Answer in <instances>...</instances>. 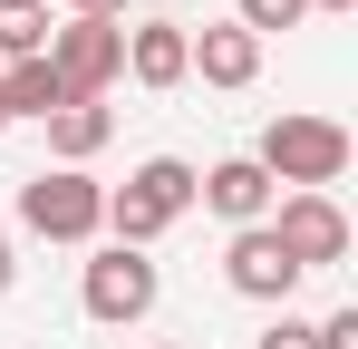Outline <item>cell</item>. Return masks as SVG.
<instances>
[{
  "instance_id": "obj_1",
  "label": "cell",
  "mask_w": 358,
  "mask_h": 349,
  "mask_svg": "<svg viewBox=\"0 0 358 349\" xmlns=\"http://www.w3.org/2000/svg\"><path fill=\"white\" fill-rule=\"evenodd\" d=\"M349 126H339V116H271V126H262V146H252V165L271 174V184H291V194H329V184H339V174H349Z\"/></svg>"
},
{
  "instance_id": "obj_2",
  "label": "cell",
  "mask_w": 358,
  "mask_h": 349,
  "mask_svg": "<svg viewBox=\"0 0 358 349\" xmlns=\"http://www.w3.org/2000/svg\"><path fill=\"white\" fill-rule=\"evenodd\" d=\"M184 214H194V165H184V156H145V165L107 194V233H117L126 252H145V242L165 224H184Z\"/></svg>"
},
{
  "instance_id": "obj_3",
  "label": "cell",
  "mask_w": 358,
  "mask_h": 349,
  "mask_svg": "<svg viewBox=\"0 0 358 349\" xmlns=\"http://www.w3.org/2000/svg\"><path fill=\"white\" fill-rule=\"evenodd\" d=\"M20 224L39 242H97L107 233V184H87L78 165H49L20 184Z\"/></svg>"
},
{
  "instance_id": "obj_4",
  "label": "cell",
  "mask_w": 358,
  "mask_h": 349,
  "mask_svg": "<svg viewBox=\"0 0 358 349\" xmlns=\"http://www.w3.org/2000/svg\"><path fill=\"white\" fill-rule=\"evenodd\" d=\"M155 291H165V272H155L145 252H126V242H107V252L87 262V282H78V301H87V320H107V330H136V320L155 310Z\"/></svg>"
},
{
  "instance_id": "obj_5",
  "label": "cell",
  "mask_w": 358,
  "mask_h": 349,
  "mask_svg": "<svg viewBox=\"0 0 358 349\" xmlns=\"http://www.w3.org/2000/svg\"><path fill=\"white\" fill-rule=\"evenodd\" d=\"M49 68H59L68 97H107L126 78V29L117 20H68V29H49Z\"/></svg>"
},
{
  "instance_id": "obj_6",
  "label": "cell",
  "mask_w": 358,
  "mask_h": 349,
  "mask_svg": "<svg viewBox=\"0 0 358 349\" xmlns=\"http://www.w3.org/2000/svg\"><path fill=\"white\" fill-rule=\"evenodd\" d=\"M271 242L291 252L300 272H329V262H349V214H339V194H281V214H271Z\"/></svg>"
},
{
  "instance_id": "obj_7",
  "label": "cell",
  "mask_w": 358,
  "mask_h": 349,
  "mask_svg": "<svg viewBox=\"0 0 358 349\" xmlns=\"http://www.w3.org/2000/svg\"><path fill=\"white\" fill-rule=\"evenodd\" d=\"M223 282H233L242 301H291V291H300V262L271 242V224H242L233 242H223Z\"/></svg>"
},
{
  "instance_id": "obj_8",
  "label": "cell",
  "mask_w": 358,
  "mask_h": 349,
  "mask_svg": "<svg viewBox=\"0 0 358 349\" xmlns=\"http://www.w3.org/2000/svg\"><path fill=\"white\" fill-rule=\"evenodd\" d=\"M126 78L136 88H184L194 78V29L184 20H126Z\"/></svg>"
},
{
  "instance_id": "obj_9",
  "label": "cell",
  "mask_w": 358,
  "mask_h": 349,
  "mask_svg": "<svg viewBox=\"0 0 358 349\" xmlns=\"http://www.w3.org/2000/svg\"><path fill=\"white\" fill-rule=\"evenodd\" d=\"M194 204H213L233 233L242 224H271V174L252 165V156H223L213 174H194Z\"/></svg>"
},
{
  "instance_id": "obj_10",
  "label": "cell",
  "mask_w": 358,
  "mask_h": 349,
  "mask_svg": "<svg viewBox=\"0 0 358 349\" xmlns=\"http://www.w3.org/2000/svg\"><path fill=\"white\" fill-rule=\"evenodd\" d=\"M194 78H203V88H252V78H262V39L233 29V20H213V29L194 39Z\"/></svg>"
},
{
  "instance_id": "obj_11",
  "label": "cell",
  "mask_w": 358,
  "mask_h": 349,
  "mask_svg": "<svg viewBox=\"0 0 358 349\" xmlns=\"http://www.w3.org/2000/svg\"><path fill=\"white\" fill-rule=\"evenodd\" d=\"M59 107H68V88H59L49 58H10V68H0V126H10V116H39V126H49Z\"/></svg>"
},
{
  "instance_id": "obj_12",
  "label": "cell",
  "mask_w": 358,
  "mask_h": 349,
  "mask_svg": "<svg viewBox=\"0 0 358 349\" xmlns=\"http://www.w3.org/2000/svg\"><path fill=\"white\" fill-rule=\"evenodd\" d=\"M107 136H117V116L97 107V97H68V107L49 116V156H59V165H78V174H87V156H97Z\"/></svg>"
},
{
  "instance_id": "obj_13",
  "label": "cell",
  "mask_w": 358,
  "mask_h": 349,
  "mask_svg": "<svg viewBox=\"0 0 358 349\" xmlns=\"http://www.w3.org/2000/svg\"><path fill=\"white\" fill-rule=\"evenodd\" d=\"M49 0H0V68L10 58H49Z\"/></svg>"
},
{
  "instance_id": "obj_14",
  "label": "cell",
  "mask_w": 358,
  "mask_h": 349,
  "mask_svg": "<svg viewBox=\"0 0 358 349\" xmlns=\"http://www.w3.org/2000/svg\"><path fill=\"white\" fill-rule=\"evenodd\" d=\"M310 20V0H233V29H252V39H271V29H300Z\"/></svg>"
},
{
  "instance_id": "obj_15",
  "label": "cell",
  "mask_w": 358,
  "mask_h": 349,
  "mask_svg": "<svg viewBox=\"0 0 358 349\" xmlns=\"http://www.w3.org/2000/svg\"><path fill=\"white\" fill-rule=\"evenodd\" d=\"M252 349H320V330H310V320H291V310H281V320H271V330H262V340Z\"/></svg>"
},
{
  "instance_id": "obj_16",
  "label": "cell",
  "mask_w": 358,
  "mask_h": 349,
  "mask_svg": "<svg viewBox=\"0 0 358 349\" xmlns=\"http://www.w3.org/2000/svg\"><path fill=\"white\" fill-rule=\"evenodd\" d=\"M320 330V349H358V310H329V320H310Z\"/></svg>"
},
{
  "instance_id": "obj_17",
  "label": "cell",
  "mask_w": 358,
  "mask_h": 349,
  "mask_svg": "<svg viewBox=\"0 0 358 349\" xmlns=\"http://www.w3.org/2000/svg\"><path fill=\"white\" fill-rule=\"evenodd\" d=\"M126 10L136 0H68V20H117V29H126Z\"/></svg>"
},
{
  "instance_id": "obj_18",
  "label": "cell",
  "mask_w": 358,
  "mask_h": 349,
  "mask_svg": "<svg viewBox=\"0 0 358 349\" xmlns=\"http://www.w3.org/2000/svg\"><path fill=\"white\" fill-rule=\"evenodd\" d=\"M10 282H20V262H10V233H0V301H10Z\"/></svg>"
},
{
  "instance_id": "obj_19",
  "label": "cell",
  "mask_w": 358,
  "mask_h": 349,
  "mask_svg": "<svg viewBox=\"0 0 358 349\" xmlns=\"http://www.w3.org/2000/svg\"><path fill=\"white\" fill-rule=\"evenodd\" d=\"M310 10H358V0H310Z\"/></svg>"
},
{
  "instance_id": "obj_20",
  "label": "cell",
  "mask_w": 358,
  "mask_h": 349,
  "mask_svg": "<svg viewBox=\"0 0 358 349\" xmlns=\"http://www.w3.org/2000/svg\"><path fill=\"white\" fill-rule=\"evenodd\" d=\"M155 349H175V340H155Z\"/></svg>"
}]
</instances>
